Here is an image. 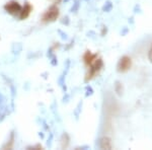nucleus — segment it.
<instances>
[{
	"label": "nucleus",
	"mask_w": 152,
	"mask_h": 150,
	"mask_svg": "<svg viewBox=\"0 0 152 150\" xmlns=\"http://www.w3.org/2000/svg\"><path fill=\"white\" fill-rule=\"evenodd\" d=\"M60 16V9L57 6V4H52L49 6L44 13L41 16V22L43 25H48V23L55 22Z\"/></svg>",
	"instance_id": "obj_1"
},
{
	"label": "nucleus",
	"mask_w": 152,
	"mask_h": 150,
	"mask_svg": "<svg viewBox=\"0 0 152 150\" xmlns=\"http://www.w3.org/2000/svg\"><path fill=\"white\" fill-rule=\"evenodd\" d=\"M104 60L101 58H98V59H96L93 63L89 66V69L87 71V73L85 74V78H84V81L85 82H88L92 78L96 76L101 69L104 68Z\"/></svg>",
	"instance_id": "obj_2"
},
{
	"label": "nucleus",
	"mask_w": 152,
	"mask_h": 150,
	"mask_svg": "<svg viewBox=\"0 0 152 150\" xmlns=\"http://www.w3.org/2000/svg\"><path fill=\"white\" fill-rule=\"evenodd\" d=\"M21 4L17 0H9L3 5V9L11 16H18L21 10Z\"/></svg>",
	"instance_id": "obj_3"
},
{
	"label": "nucleus",
	"mask_w": 152,
	"mask_h": 150,
	"mask_svg": "<svg viewBox=\"0 0 152 150\" xmlns=\"http://www.w3.org/2000/svg\"><path fill=\"white\" fill-rule=\"evenodd\" d=\"M132 68V59L127 55L122 56L117 63V72L126 73Z\"/></svg>",
	"instance_id": "obj_4"
},
{
	"label": "nucleus",
	"mask_w": 152,
	"mask_h": 150,
	"mask_svg": "<svg viewBox=\"0 0 152 150\" xmlns=\"http://www.w3.org/2000/svg\"><path fill=\"white\" fill-rule=\"evenodd\" d=\"M34 10V7H33L32 4L30 2H25V5L21 7V10L20 12V15H18V18L20 20H25L30 17V15L32 14V11Z\"/></svg>",
	"instance_id": "obj_5"
},
{
	"label": "nucleus",
	"mask_w": 152,
	"mask_h": 150,
	"mask_svg": "<svg viewBox=\"0 0 152 150\" xmlns=\"http://www.w3.org/2000/svg\"><path fill=\"white\" fill-rule=\"evenodd\" d=\"M98 148L101 149H111L113 148V144H111V140L110 137L104 136L98 139Z\"/></svg>",
	"instance_id": "obj_6"
},
{
	"label": "nucleus",
	"mask_w": 152,
	"mask_h": 150,
	"mask_svg": "<svg viewBox=\"0 0 152 150\" xmlns=\"http://www.w3.org/2000/svg\"><path fill=\"white\" fill-rule=\"evenodd\" d=\"M97 58V54H92L91 52L87 50L83 55V62L86 66H90L94 62V60Z\"/></svg>",
	"instance_id": "obj_7"
},
{
	"label": "nucleus",
	"mask_w": 152,
	"mask_h": 150,
	"mask_svg": "<svg viewBox=\"0 0 152 150\" xmlns=\"http://www.w3.org/2000/svg\"><path fill=\"white\" fill-rule=\"evenodd\" d=\"M70 144V136L68 133L64 132L62 135H61V138H60V145H61V148L65 149L69 146Z\"/></svg>",
	"instance_id": "obj_8"
},
{
	"label": "nucleus",
	"mask_w": 152,
	"mask_h": 150,
	"mask_svg": "<svg viewBox=\"0 0 152 150\" xmlns=\"http://www.w3.org/2000/svg\"><path fill=\"white\" fill-rule=\"evenodd\" d=\"M114 90H115V92L119 96H122L124 94V85H123V83L120 80H116L115 83H114Z\"/></svg>",
	"instance_id": "obj_9"
},
{
	"label": "nucleus",
	"mask_w": 152,
	"mask_h": 150,
	"mask_svg": "<svg viewBox=\"0 0 152 150\" xmlns=\"http://www.w3.org/2000/svg\"><path fill=\"white\" fill-rule=\"evenodd\" d=\"M14 140H15V135H14V132L11 131L10 135H9V141L7 140V142L2 146V149H11L13 147L14 144Z\"/></svg>",
	"instance_id": "obj_10"
},
{
	"label": "nucleus",
	"mask_w": 152,
	"mask_h": 150,
	"mask_svg": "<svg viewBox=\"0 0 152 150\" xmlns=\"http://www.w3.org/2000/svg\"><path fill=\"white\" fill-rule=\"evenodd\" d=\"M82 106H83V101H80L77 104V106H76L75 109L73 111V115H74L76 120H78V119H79V116H80V114H81V111H82Z\"/></svg>",
	"instance_id": "obj_11"
},
{
	"label": "nucleus",
	"mask_w": 152,
	"mask_h": 150,
	"mask_svg": "<svg viewBox=\"0 0 152 150\" xmlns=\"http://www.w3.org/2000/svg\"><path fill=\"white\" fill-rule=\"evenodd\" d=\"M114 8V4L113 2L111 1V0H108V1L104 2V4L103 5V8H101V10L104 11V12H111V10H113Z\"/></svg>",
	"instance_id": "obj_12"
},
{
	"label": "nucleus",
	"mask_w": 152,
	"mask_h": 150,
	"mask_svg": "<svg viewBox=\"0 0 152 150\" xmlns=\"http://www.w3.org/2000/svg\"><path fill=\"white\" fill-rule=\"evenodd\" d=\"M11 51H12L13 54H20L22 51V45L20 43H14L11 47Z\"/></svg>",
	"instance_id": "obj_13"
},
{
	"label": "nucleus",
	"mask_w": 152,
	"mask_h": 150,
	"mask_svg": "<svg viewBox=\"0 0 152 150\" xmlns=\"http://www.w3.org/2000/svg\"><path fill=\"white\" fill-rule=\"evenodd\" d=\"M80 7V0H74V3H73L72 7L70 8L71 13H77V11L79 10Z\"/></svg>",
	"instance_id": "obj_14"
},
{
	"label": "nucleus",
	"mask_w": 152,
	"mask_h": 150,
	"mask_svg": "<svg viewBox=\"0 0 152 150\" xmlns=\"http://www.w3.org/2000/svg\"><path fill=\"white\" fill-rule=\"evenodd\" d=\"M93 93H94V90L92 88L91 85H86V86H85V93H84L85 97H89L93 96Z\"/></svg>",
	"instance_id": "obj_15"
},
{
	"label": "nucleus",
	"mask_w": 152,
	"mask_h": 150,
	"mask_svg": "<svg viewBox=\"0 0 152 150\" xmlns=\"http://www.w3.org/2000/svg\"><path fill=\"white\" fill-rule=\"evenodd\" d=\"M133 12L134 14H141L142 13V8L140 4H135L134 7H133Z\"/></svg>",
	"instance_id": "obj_16"
},
{
	"label": "nucleus",
	"mask_w": 152,
	"mask_h": 150,
	"mask_svg": "<svg viewBox=\"0 0 152 150\" xmlns=\"http://www.w3.org/2000/svg\"><path fill=\"white\" fill-rule=\"evenodd\" d=\"M50 59H51V60H50V63H51L52 66H56L57 64H58V59H57V56L55 54H54L52 57H50Z\"/></svg>",
	"instance_id": "obj_17"
},
{
	"label": "nucleus",
	"mask_w": 152,
	"mask_h": 150,
	"mask_svg": "<svg viewBox=\"0 0 152 150\" xmlns=\"http://www.w3.org/2000/svg\"><path fill=\"white\" fill-rule=\"evenodd\" d=\"M61 22H62V25H69V23H70V18H69V16H68V15H65V16H64V17L62 18Z\"/></svg>",
	"instance_id": "obj_18"
},
{
	"label": "nucleus",
	"mask_w": 152,
	"mask_h": 150,
	"mask_svg": "<svg viewBox=\"0 0 152 150\" xmlns=\"http://www.w3.org/2000/svg\"><path fill=\"white\" fill-rule=\"evenodd\" d=\"M58 33H59V34H60V37H61V39H62L63 41H65V40H67V39H68L67 34H66V33L62 32V30H58Z\"/></svg>",
	"instance_id": "obj_19"
},
{
	"label": "nucleus",
	"mask_w": 152,
	"mask_h": 150,
	"mask_svg": "<svg viewBox=\"0 0 152 150\" xmlns=\"http://www.w3.org/2000/svg\"><path fill=\"white\" fill-rule=\"evenodd\" d=\"M106 34H108V27H106V25H103V27H101V37H104Z\"/></svg>",
	"instance_id": "obj_20"
},
{
	"label": "nucleus",
	"mask_w": 152,
	"mask_h": 150,
	"mask_svg": "<svg viewBox=\"0 0 152 150\" xmlns=\"http://www.w3.org/2000/svg\"><path fill=\"white\" fill-rule=\"evenodd\" d=\"M128 33H129V28H128L127 27H123L122 28V30H121V36L125 37V36L128 35Z\"/></svg>",
	"instance_id": "obj_21"
},
{
	"label": "nucleus",
	"mask_w": 152,
	"mask_h": 150,
	"mask_svg": "<svg viewBox=\"0 0 152 150\" xmlns=\"http://www.w3.org/2000/svg\"><path fill=\"white\" fill-rule=\"evenodd\" d=\"M147 57H148V60L149 62L152 64V47H151V49L148 51V54H147Z\"/></svg>",
	"instance_id": "obj_22"
},
{
	"label": "nucleus",
	"mask_w": 152,
	"mask_h": 150,
	"mask_svg": "<svg viewBox=\"0 0 152 150\" xmlns=\"http://www.w3.org/2000/svg\"><path fill=\"white\" fill-rule=\"evenodd\" d=\"M69 99H70L69 94H67L65 92V96H64V97H63V102H66V104H67V102L69 101Z\"/></svg>",
	"instance_id": "obj_23"
},
{
	"label": "nucleus",
	"mask_w": 152,
	"mask_h": 150,
	"mask_svg": "<svg viewBox=\"0 0 152 150\" xmlns=\"http://www.w3.org/2000/svg\"><path fill=\"white\" fill-rule=\"evenodd\" d=\"M76 149H90V146H88V145H82V146L76 147Z\"/></svg>",
	"instance_id": "obj_24"
},
{
	"label": "nucleus",
	"mask_w": 152,
	"mask_h": 150,
	"mask_svg": "<svg viewBox=\"0 0 152 150\" xmlns=\"http://www.w3.org/2000/svg\"><path fill=\"white\" fill-rule=\"evenodd\" d=\"M128 22L130 23V25H134V16H131V17H129L128 18Z\"/></svg>",
	"instance_id": "obj_25"
},
{
	"label": "nucleus",
	"mask_w": 152,
	"mask_h": 150,
	"mask_svg": "<svg viewBox=\"0 0 152 150\" xmlns=\"http://www.w3.org/2000/svg\"><path fill=\"white\" fill-rule=\"evenodd\" d=\"M3 96H2V94L1 93H0V104H1V102H2V101H3Z\"/></svg>",
	"instance_id": "obj_26"
},
{
	"label": "nucleus",
	"mask_w": 152,
	"mask_h": 150,
	"mask_svg": "<svg viewBox=\"0 0 152 150\" xmlns=\"http://www.w3.org/2000/svg\"><path fill=\"white\" fill-rule=\"evenodd\" d=\"M63 1H64V2H65V3H67V2H69V1H70V0H63Z\"/></svg>",
	"instance_id": "obj_27"
},
{
	"label": "nucleus",
	"mask_w": 152,
	"mask_h": 150,
	"mask_svg": "<svg viewBox=\"0 0 152 150\" xmlns=\"http://www.w3.org/2000/svg\"><path fill=\"white\" fill-rule=\"evenodd\" d=\"M84 1H89V0H84Z\"/></svg>",
	"instance_id": "obj_28"
},
{
	"label": "nucleus",
	"mask_w": 152,
	"mask_h": 150,
	"mask_svg": "<svg viewBox=\"0 0 152 150\" xmlns=\"http://www.w3.org/2000/svg\"><path fill=\"white\" fill-rule=\"evenodd\" d=\"M151 47H152V45H151Z\"/></svg>",
	"instance_id": "obj_29"
}]
</instances>
